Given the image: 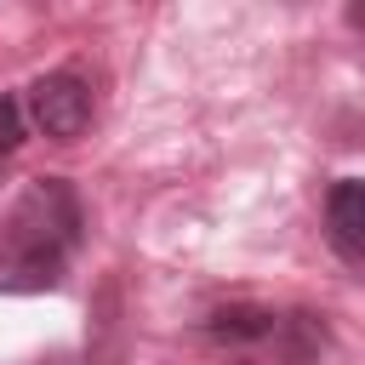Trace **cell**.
Segmentation results:
<instances>
[{
  "mask_svg": "<svg viewBox=\"0 0 365 365\" xmlns=\"http://www.w3.org/2000/svg\"><path fill=\"white\" fill-rule=\"evenodd\" d=\"M274 314L279 308H262V302H228V308H217V314H205V342H217L222 354H240V348H251L268 325H274Z\"/></svg>",
  "mask_w": 365,
  "mask_h": 365,
  "instance_id": "cell-5",
  "label": "cell"
},
{
  "mask_svg": "<svg viewBox=\"0 0 365 365\" xmlns=\"http://www.w3.org/2000/svg\"><path fill=\"white\" fill-rule=\"evenodd\" d=\"M325 240L342 262H365V177H342L325 194Z\"/></svg>",
  "mask_w": 365,
  "mask_h": 365,
  "instance_id": "cell-4",
  "label": "cell"
},
{
  "mask_svg": "<svg viewBox=\"0 0 365 365\" xmlns=\"http://www.w3.org/2000/svg\"><path fill=\"white\" fill-rule=\"evenodd\" d=\"M348 23H354V29L365 34V6H348Z\"/></svg>",
  "mask_w": 365,
  "mask_h": 365,
  "instance_id": "cell-7",
  "label": "cell"
},
{
  "mask_svg": "<svg viewBox=\"0 0 365 365\" xmlns=\"http://www.w3.org/2000/svg\"><path fill=\"white\" fill-rule=\"evenodd\" d=\"M23 114L40 137L51 143H74L91 120V80L74 74V68H57V74H40L29 91H23Z\"/></svg>",
  "mask_w": 365,
  "mask_h": 365,
  "instance_id": "cell-2",
  "label": "cell"
},
{
  "mask_svg": "<svg viewBox=\"0 0 365 365\" xmlns=\"http://www.w3.org/2000/svg\"><path fill=\"white\" fill-rule=\"evenodd\" d=\"M319 354H325V319L308 308H279L251 348L228 354V365H319Z\"/></svg>",
  "mask_w": 365,
  "mask_h": 365,
  "instance_id": "cell-3",
  "label": "cell"
},
{
  "mask_svg": "<svg viewBox=\"0 0 365 365\" xmlns=\"http://www.w3.org/2000/svg\"><path fill=\"white\" fill-rule=\"evenodd\" d=\"M23 125H29V114H23V103L0 91V160H6V154H11L17 143H23Z\"/></svg>",
  "mask_w": 365,
  "mask_h": 365,
  "instance_id": "cell-6",
  "label": "cell"
},
{
  "mask_svg": "<svg viewBox=\"0 0 365 365\" xmlns=\"http://www.w3.org/2000/svg\"><path fill=\"white\" fill-rule=\"evenodd\" d=\"M86 240V211L74 182L29 177L0 211V291H51Z\"/></svg>",
  "mask_w": 365,
  "mask_h": 365,
  "instance_id": "cell-1",
  "label": "cell"
}]
</instances>
